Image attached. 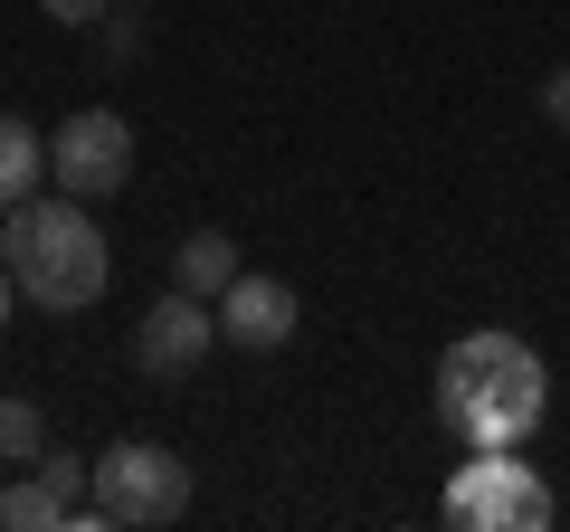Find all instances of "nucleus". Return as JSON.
Instances as JSON below:
<instances>
[{
  "label": "nucleus",
  "mask_w": 570,
  "mask_h": 532,
  "mask_svg": "<svg viewBox=\"0 0 570 532\" xmlns=\"http://www.w3.org/2000/svg\"><path fill=\"white\" fill-rule=\"evenodd\" d=\"M209 343H219V305H209V295H190V286L153 295V305H142V324H134V362L153 371V381H181V371H200Z\"/></svg>",
  "instance_id": "6"
},
{
  "label": "nucleus",
  "mask_w": 570,
  "mask_h": 532,
  "mask_svg": "<svg viewBox=\"0 0 570 532\" xmlns=\"http://www.w3.org/2000/svg\"><path fill=\"white\" fill-rule=\"evenodd\" d=\"M551 410V371L542 352L523 343V333H466V343H448V362H438V428L466 437V447H513V437H532Z\"/></svg>",
  "instance_id": "1"
},
{
  "label": "nucleus",
  "mask_w": 570,
  "mask_h": 532,
  "mask_svg": "<svg viewBox=\"0 0 570 532\" xmlns=\"http://www.w3.org/2000/svg\"><path fill=\"white\" fill-rule=\"evenodd\" d=\"M39 447H48V418H39V400L0 390V466H39Z\"/></svg>",
  "instance_id": "11"
},
{
  "label": "nucleus",
  "mask_w": 570,
  "mask_h": 532,
  "mask_svg": "<svg viewBox=\"0 0 570 532\" xmlns=\"http://www.w3.org/2000/svg\"><path fill=\"white\" fill-rule=\"evenodd\" d=\"M219 343L238 352H285L295 343V286H276V276H228L219 286Z\"/></svg>",
  "instance_id": "8"
},
{
  "label": "nucleus",
  "mask_w": 570,
  "mask_h": 532,
  "mask_svg": "<svg viewBox=\"0 0 570 532\" xmlns=\"http://www.w3.org/2000/svg\"><path fill=\"white\" fill-rule=\"evenodd\" d=\"M10 295H20V276H10V266H0V324H10Z\"/></svg>",
  "instance_id": "14"
},
{
  "label": "nucleus",
  "mask_w": 570,
  "mask_h": 532,
  "mask_svg": "<svg viewBox=\"0 0 570 532\" xmlns=\"http://www.w3.org/2000/svg\"><path fill=\"white\" fill-rule=\"evenodd\" d=\"M48 181V134H29L20 115H0V219Z\"/></svg>",
  "instance_id": "9"
},
{
  "label": "nucleus",
  "mask_w": 570,
  "mask_h": 532,
  "mask_svg": "<svg viewBox=\"0 0 570 532\" xmlns=\"http://www.w3.org/2000/svg\"><path fill=\"white\" fill-rule=\"evenodd\" d=\"M438 513L466 523V532H542L551 523V485L513 447H466V466L448 475V504Z\"/></svg>",
  "instance_id": "4"
},
{
  "label": "nucleus",
  "mask_w": 570,
  "mask_h": 532,
  "mask_svg": "<svg viewBox=\"0 0 570 532\" xmlns=\"http://www.w3.org/2000/svg\"><path fill=\"white\" fill-rule=\"evenodd\" d=\"M542 115L570 134V67H551V86H542Z\"/></svg>",
  "instance_id": "13"
},
{
  "label": "nucleus",
  "mask_w": 570,
  "mask_h": 532,
  "mask_svg": "<svg viewBox=\"0 0 570 532\" xmlns=\"http://www.w3.org/2000/svg\"><path fill=\"white\" fill-rule=\"evenodd\" d=\"M228 276H238V247H228V228H190L181 257H171V286H190V295H209V305H219Z\"/></svg>",
  "instance_id": "10"
},
{
  "label": "nucleus",
  "mask_w": 570,
  "mask_h": 532,
  "mask_svg": "<svg viewBox=\"0 0 570 532\" xmlns=\"http://www.w3.org/2000/svg\"><path fill=\"white\" fill-rule=\"evenodd\" d=\"M48 181H58L67 200H115V190L134 181V124H124L115 105H77V115L48 134Z\"/></svg>",
  "instance_id": "5"
},
{
  "label": "nucleus",
  "mask_w": 570,
  "mask_h": 532,
  "mask_svg": "<svg viewBox=\"0 0 570 532\" xmlns=\"http://www.w3.org/2000/svg\"><path fill=\"white\" fill-rule=\"evenodd\" d=\"M190 513V466L153 437H115L96 456V485H86L77 523L86 532H153V523H181Z\"/></svg>",
  "instance_id": "3"
},
{
  "label": "nucleus",
  "mask_w": 570,
  "mask_h": 532,
  "mask_svg": "<svg viewBox=\"0 0 570 532\" xmlns=\"http://www.w3.org/2000/svg\"><path fill=\"white\" fill-rule=\"evenodd\" d=\"M0 266L20 276V295L39 314H86L115 276V247L96 228V200H20L10 228H0Z\"/></svg>",
  "instance_id": "2"
},
{
  "label": "nucleus",
  "mask_w": 570,
  "mask_h": 532,
  "mask_svg": "<svg viewBox=\"0 0 570 532\" xmlns=\"http://www.w3.org/2000/svg\"><path fill=\"white\" fill-rule=\"evenodd\" d=\"M39 10H48V20H58V29H96L105 10H115V0H39Z\"/></svg>",
  "instance_id": "12"
},
{
  "label": "nucleus",
  "mask_w": 570,
  "mask_h": 532,
  "mask_svg": "<svg viewBox=\"0 0 570 532\" xmlns=\"http://www.w3.org/2000/svg\"><path fill=\"white\" fill-rule=\"evenodd\" d=\"M86 485H96V456L39 447V466H29V475H10V485H0V523H10V532H58V523H77Z\"/></svg>",
  "instance_id": "7"
}]
</instances>
